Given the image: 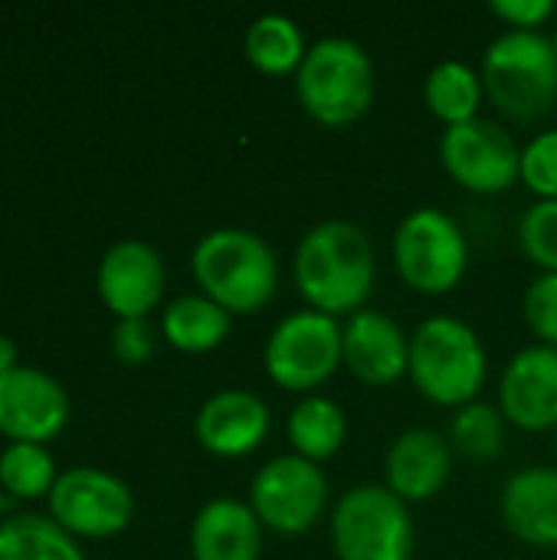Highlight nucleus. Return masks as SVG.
Returning a JSON list of instances; mask_svg holds the SVG:
<instances>
[{
    "mask_svg": "<svg viewBox=\"0 0 557 560\" xmlns=\"http://www.w3.org/2000/svg\"><path fill=\"white\" fill-rule=\"evenodd\" d=\"M374 246L371 236L351 220H322L309 226L295 246L292 279L309 308L332 318L368 308L374 292Z\"/></svg>",
    "mask_w": 557,
    "mask_h": 560,
    "instance_id": "f257e3e1",
    "label": "nucleus"
},
{
    "mask_svg": "<svg viewBox=\"0 0 557 560\" xmlns=\"http://www.w3.org/2000/svg\"><path fill=\"white\" fill-rule=\"evenodd\" d=\"M190 269L207 299L230 315H253L276 299L279 256L246 226H217L190 253Z\"/></svg>",
    "mask_w": 557,
    "mask_h": 560,
    "instance_id": "f03ea898",
    "label": "nucleus"
},
{
    "mask_svg": "<svg viewBox=\"0 0 557 560\" xmlns=\"http://www.w3.org/2000/svg\"><path fill=\"white\" fill-rule=\"evenodd\" d=\"M489 374V354L479 331L456 315H430L410 335L407 377L423 400L460 410L479 400Z\"/></svg>",
    "mask_w": 557,
    "mask_h": 560,
    "instance_id": "7ed1b4c3",
    "label": "nucleus"
},
{
    "mask_svg": "<svg viewBox=\"0 0 557 560\" xmlns=\"http://www.w3.org/2000/svg\"><path fill=\"white\" fill-rule=\"evenodd\" d=\"M371 52L348 36H322L295 72V95L309 118L325 128H345L364 118L374 105Z\"/></svg>",
    "mask_w": 557,
    "mask_h": 560,
    "instance_id": "20e7f679",
    "label": "nucleus"
},
{
    "mask_svg": "<svg viewBox=\"0 0 557 560\" xmlns=\"http://www.w3.org/2000/svg\"><path fill=\"white\" fill-rule=\"evenodd\" d=\"M489 102L515 118L535 121L557 102V52L542 30H502L479 66Z\"/></svg>",
    "mask_w": 557,
    "mask_h": 560,
    "instance_id": "39448f33",
    "label": "nucleus"
},
{
    "mask_svg": "<svg viewBox=\"0 0 557 560\" xmlns=\"http://www.w3.org/2000/svg\"><path fill=\"white\" fill-rule=\"evenodd\" d=\"M414 545L410 505L387 486H355L332 509V551L338 560H410Z\"/></svg>",
    "mask_w": 557,
    "mask_h": 560,
    "instance_id": "423d86ee",
    "label": "nucleus"
},
{
    "mask_svg": "<svg viewBox=\"0 0 557 560\" xmlns=\"http://www.w3.org/2000/svg\"><path fill=\"white\" fill-rule=\"evenodd\" d=\"M269 381L292 394H312L345 368V325L315 308H299L276 322L263 345Z\"/></svg>",
    "mask_w": 557,
    "mask_h": 560,
    "instance_id": "0eeeda50",
    "label": "nucleus"
},
{
    "mask_svg": "<svg viewBox=\"0 0 557 560\" xmlns=\"http://www.w3.org/2000/svg\"><path fill=\"white\" fill-rule=\"evenodd\" d=\"M391 253L401 279L420 295L453 292L469 269V240L440 207L410 210L394 230Z\"/></svg>",
    "mask_w": 557,
    "mask_h": 560,
    "instance_id": "6e6552de",
    "label": "nucleus"
},
{
    "mask_svg": "<svg viewBox=\"0 0 557 560\" xmlns=\"http://www.w3.org/2000/svg\"><path fill=\"white\" fill-rule=\"evenodd\" d=\"M250 509L266 532L282 538L309 535L328 509V479L322 466L282 453L263 463L250 482Z\"/></svg>",
    "mask_w": 557,
    "mask_h": 560,
    "instance_id": "1a4fd4ad",
    "label": "nucleus"
},
{
    "mask_svg": "<svg viewBox=\"0 0 557 560\" xmlns=\"http://www.w3.org/2000/svg\"><path fill=\"white\" fill-rule=\"evenodd\" d=\"M443 171L473 194H502L522 180V148L515 138L489 118L446 128L440 138Z\"/></svg>",
    "mask_w": 557,
    "mask_h": 560,
    "instance_id": "9d476101",
    "label": "nucleus"
},
{
    "mask_svg": "<svg viewBox=\"0 0 557 560\" xmlns=\"http://www.w3.org/2000/svg\"><path fill=\"white\" fill-rule=\"evenodd\" d=\"M49 512L59 528L82 538H112L128 528L135 515L131 489L102 469H69L49 492Z\"/></svg>",
    "mask_w": 557,
    "mask_h": 560,
    "instance_id": "9b49d317",
    "label": "nucleus"
},
{
    "mask_svg": "<svg viewBox=\"0 0 557 560\" xmlns=\"http://www.w3.org/2000/svg\"><path fill=\"white\" fill-rule=\"evenodd\" d=\"M69 420L66 390L36 368H10L0 374V433L13 443H46Z\"/></svg>",
    "mask_w": 557,
    "mask_h": 560,
    "instance_id": "f8f14e48",
    "label": "nucleus"
},
{
    "mask_svg": "<svg viewBox=\"0 0 557 560\" xmlns=\"http://www.w3.org/2000/svg\"><path fill=\"white\" fill-rule=\"evenodd\" d=\"M499 410L519 430H557V348L529 345L509 358L499 381Z\"/></svg>",
    "mask_w": 557,
    "mask_h": 560,
    "instance_id": "ddd939ff",
    "label": "nucleus"
},
{
    "mask_svg": "<svg viewBox=\"0 0 557 560\" xmlns=\"http://www.w3.org/2000/svg\"><path fill=\"white\" fill-rule=\"evenodd\" d=\"M269 427H272L269 404L256 390H246V387L217 390L213 397L200 404L197 420H194V433L200 446L220 459L253 456L266 443Z\"/></svg>",
    "mask_w": 557,
    "mask_h": 560,
    "instance_id": "4468645a",
    "label": "nucleus"
},
{
    "mask_svg": "<svg viewBox=\"0 0 557 560\" xmlns=\"http://www.w3.org/2000/svg\"><path fill=\"white\" fill-rule=\"evenodd\" d=\"M98 295L121 318H144L164 295V259L141 240H118L98 262Z\"/></svg>",
    "mask_w": 557,
    "mask_h": 560,
    "instance_id": "2eb2a0df",
    "label": "nucleus"
},
{
    "mask_svg": "<svg viewBox=\"0 0 557 560\" xmlns=\"http://www.w3.org/2000/svg\"><path fill=\"white\" fill-rule=\"evenodd\" d=\"M345 368L371 387H387L407 377L410 335L378 308H361L345 322Z\"/></svg>",
    "mask_w": 557,
    "mask_h": 560,
    "instance_id": "dca6fc26",
    "label": "nucleus"
},
{
    "mask_svg": "<svg viewBox=\"0 0 557 560\" xmlns=\"http://www.w3.org/2000/svg\"><path fill=\"white\" fill-rule=\"evenodd\" d=\"M450 472H453V446L437 430H423V427L404 430L387 446L384 486L407 505L430 502L433 495H440L443 486L450 482Z\"/></svg>",
    "mask_w": 557,
    "mask_h": 560,
    "instance_id": "f3484780",
    "label": "nucleus"
},
{
    "mask_svg": "<svg viewBox=\"0 0 557 560\" xmlns=\"http://www.w3.org/2000/svg\"><path fill=\"white\" fill-rule=\"evenodd\" d=\"M499 512L519 541L557 548V466H525L512 472L502 486Z\"/></svg>",
    "mask_w": 557,
    "mask_h": 560,
    "instance_id": "a211bd4d",
    "label": "nucleus"
},
{
    "mask_svg": "<svg viewBox=\"0 0 557 560\" xmlns=\"http://www.w3.org/2000/svg\"><path fill=\"white\" fill-rule=\"evenodd\" d=\"M263 522L233 495L210 499L190 525L194 560H259L263 555Z\"/></svg>",
    "mask_w": 557,
    "mask_h": 560,
    "instance_id": "6ab92c4d",
    "label": "nucleus"
},
{
    "mask_svg": "<svg viewBox=\"0 0 557 560\" xmlns=\"http://www.w3.org/2000/svg\"><path fill=\"white\" fill-rule=\"evenodd\" d=\"M286 436L295 456L322 466L341 453L348 440V413L325 394H305L286 417Z\"/></svg>",
    "mask_w": 557,
    "mask_h": 560,
    "instance_id": "aec40b11",
    "label": "nucleus"
},
{
    "mask_svg": "<svg viewBox=\"0 0 557 560\" xmlns=\"http://www.w3.org/2000/svg\"><path fill=\"white\" fill-rule=\"evenodd\" d=\"M486 98V85L476 66L466 59H443L423 79V102L446 128L466 125L479 118V105Z\"/></svg>",
    "mask_w": 557,
    "mask_h": 560,
    "instance_id": "412c9836",
    "label": "nucleus"
},
{
    "mask_svg": "<svg viewBox=\"0 0 557 560\" xmlns=\"http://www.w3.org/2000/svg\"><path fill=\"white\" fill-rule=\"evenodd\" d=\"M230 328H233V315L227 308H220L213 299H207L204 292L174 299L161 315L164 338L177 351H187V354H207V351L220 348L227 341Z\"/></svg>",
    "mask_w": 557,
    "mask_h": 560,
    "instance_id": "4be33fe9",
    "label": "nucleus"
},
{
    "mask_svg": "<svg viewBox=\"0 0 557 560\" xmlns=\"http://www.w3.org/2000/svg\"><path fill=\"white\" fill-rule=\"evenodd\" d=\"M243 52L253 69L263 75H295L309 43L302 36V26L286 13H259L243 36Z\"/></svg>",
    "mask_w": 557,
    "mask_h": 560,
    "instance_id": "5701e85b",
    "label": "nucleus"
},
{
    "mask_svg": "<svg viewBox=\"0 0 557 560\" xmlns=\"http://www.w3.org/2000/svg\"><path fill=\"white\" fill-rule=\"evenodd\" d=\"M0 560H82V551L53 518L13 515L0 525Z\"/></svg>",
    "mask_w": 557,
    "mask_h": 560,
    "instance_id": "b1692460",
    "label": "nucleus"
},
{
    "mask_svg": "<svg viewBox=\"0 0 557 560\" xmlns=\"http://www.w3.org/2000/svg\"><path fill=\"white\" fill-rule=\"evenodd\" d=\"M506 427H509V420L502 417V410L496 404L473 400V404L453 410L450 446L473 463H489L506 446Z\"/></svg>",
    "mask_w": 557,
    "mask_h": 560,
    "instance_id": "393cba45",
    "label": "nucleus"
},
{
    "mask_svg": "<svg viewBox=\"0 0 557 560\" xmlns=\"http://www.w3.org/2000/svg\"><path fill=\"white\" fill-rule=\"evenodd\" d=\"M53 456L39 443H10L0 453V482L16 499H39L56 486Z\"/></svg>",
    "mask_w": 557,
    "mask_h": 560,
    "instance_id": "a878e982",
    "label": "nucleus"
},
{
    "mask_svg": "<svg viewBox=\"0 0 557 560\" xmlns=\"http://www.w3.org/2000/svg\"><path fill=\"white\" fill-rule=\"evenodd\" d=\"M519 243L542 272H557V200H535L522 213Z\"/></svg>",
    "mask_w": 557,
    "mask_h": 560,
    "instance_id": "bb28decb",
    "label": "nucleus"
},
{
    "mask_svg": "<svg viewBox=\"0 0 557 560\" xmlns=\"http://www.w3.org/2000/svg\"><path fill=\"white\" fill-rule=\"evenodd\" d=\"M522 184L538 200H557V128L538 131L522 148Z\"/></svg>",
    "mask_w": 557,
    "mask_h": 560,
    "instance_id": "cd10ccee",
    "label": "nucleus"
},
{
    "mask_svg": "<svg viewBox=\"0 0 557 560\" xmlns=\"http://www.w3.org/2000/svg\"><path fill=\"white\" fill-rule=\"evenodd\" d=\"M525 325L538 345L557 348V272H542L529 282L522 299Z\"/></svg>",
    "mask_w": 557,
    "mask_h": 560,
    "instance_id": "c85d7f7f",
    "label": "nucleus"
},
{
    "mask_svg": "<svg viewBox=\"0 0 557 560\" xmlns=\"http://www.w3.org/2000/svg\"><path fill=\"white\" fill-rule=\"evenodd\" d=\"M112 351L125 364H141L154 351V338L144 318H121L112 331Z\"/></svg>",
    "mask_w": 557,
    "mask_h": 560,
    "instance_id": "c756f323",
    "label": "nucleus"
},
{
    "mask_svg": "<svg viewBox=\"0 0 557 560\" xmlns=\"http://www.w3.org/2000/svg\"><path fill=\"white\" fill-rule=\"evenodd\" d=\"M489 10L509 30H542L555 16V0H492Z\"/></svg>",
    "mask_w": 557,
    "mask_h": 560,
    "instance_id": "7c9ffc66",
    "label": "nucleus"
},
{
    "mask_svg": "<svg viewBox=\"0 0 557 560\" xmlns=\"http://www.w3.org/2000/svg\"><path fill=\"white\" fill-rule=\"evenodd\" d=\"M10 368H16V348L7 338H0V374H7Z\"/></svg>",
    "mask_w": 557,
    "mask_h": 560,
    "instance_id": "2f4dec72",
    "label": "nucleus"
},
{
    "mask_svg": "<svg viewBox=\"0 0 557 560\" xmlns=\"http://www.w3.org/2000/svg\"><path fill=\"white\" fill-rule=\"evenodd\" d=\"M552 46H555V52H557V26H555V33H552Z\"/></svg>",
    "mask_w": 557,
    "mask_h": 560,
    "instance_id": "473e14b6",
    "label": "nucleus"
},
{
    "mask_svg": "<svg viewBox=\"0 0 557 560\" xmlns=\"http://www.w3.org/2000/svg\"><path fill=\"white\" fill-rule=\"evenodd\" d=\"M555 453H557V430H555Z\"/></svg>",
    "mask_w": 557,
    "mask_h": 560,
    "instance_id": "72a5a7b5",
    "label": "nucleus"
},
{
    "mask_svg": "<svg viewBox=\"0 0 557 560\" xmlns=\"http://www.w3.org/2000/svg\"><path fill=\"white\" fill-rule=\"evenodd\" d=\"M0 509H3V499H0Z\"/></svg>",
    "mask_w": 557,
    "mask_h": 560,
    "instance_id": "f704fd0d",
    "label": "nucleus"
},
{
    "mask_svg": "<svg viewBox=\"0 0 557 560\" xmlns=\"http://www.w3.org/2000/svg\"><path fill=\"white\" fill-rule=\"evenodd\" d=\"M190 560H194V558H190Z\"/></svg>",
    "mask_w": 557,
    "mask_h": 560,
    "instance_id": "c9c22d12",
    "label": "nucleus"
}]
</instances>
